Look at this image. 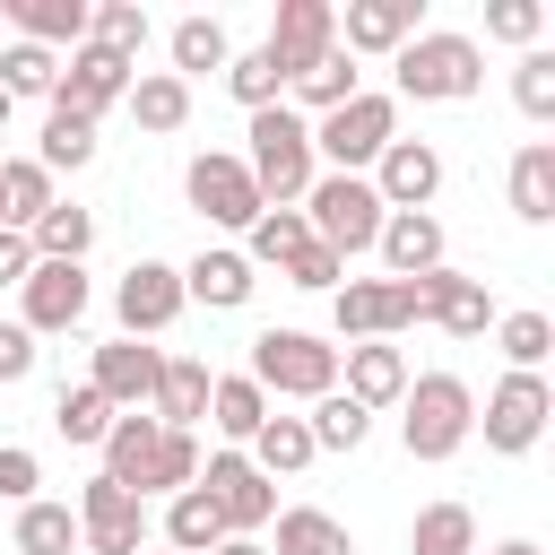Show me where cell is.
Masks as SVG:
<instances>
[{
	"mask_svg": "<svg viewBox=\"0 0 555 555\" xmlns=\"http://www.w3.org/2000/svg\"><path fill=\"white\" fill-rule=\"evenodd\" d=\"M52 78H61L52 52H35V43H9V52H0V87H9V104H17V95H52Z\"/></svg>",
	"mask_w": 555,
	"mask_h": 555,
	"instance_id": "obj_44",
	"label": "cell"
},
{
	"mask_svg": "<svg viewBox=\"0 0 555 555\" xmlns=\"http://www.w3.org/2000/svg\"><path fill=\"white\" fill-rule=\"evenodd\" d=\"M225 87H234V104H243V113H260V104H278V95H286V69L251 43V52H234V61H225Z\"/></svg>",
	"mask_w": 555,
	"mask_h": 555,
	"instance_id": "obj_41",
	"label": "cell"
},
{
	"mask_svg": "<svg viewBox=\"0 0 555 555\" xmlns=\"http://www.w3.org/2000/svg\"><path fill=\"white\" fill-rule=\"evenodd\" d=\"M330 321H338V338H399L408 321H425L416 312V278H347L338 295H330Z\"/></svg>",
	"mask_w": 555,
	"mask_h": 555,
	"instance_id": "obj_8",
	"label": "cell"
},
{
	"mask_svg": "<svg viewBox=\"0 0 555 555\" xmlns=\"http://www.w3.org/2000/svg\"><path fill=\"white\" fill-rule=\"evenodd\" d=\"M35 486H43V460L26 442H0V494L9 503H35Z\"/></svg>",
	"mask_w": 555,
	"mask_h": 555,
	"instance_id": "obj_48",
	"label": "cell"
},
{
	"mask_svg": "<svg viewBox=\"0 0 555 555\" xmlns=\"http://www.w3.org/2000/svg\"><path fill=\"white\" fill-rule=\"evenodd\" d=\"M408 555H477V512L468 503H425L408 529Z\"/></svg>",
	"mask_w": 555,
	"mask_h": 555,
	"instance_id": "obj_32",
	"label": "cell"
},
{
	"mask_svg": "<svg viewBox=\"0 0 555 555\" xmlns=\"http://www.w3.org/2000/svg\"><path fill=\"white\" fill-rule=\"evenodd\" d=\"M225 61H234V35H225L217 17H199V9L173 17V78H182V87H191L199 69H225Z\"/></svg>",
	"mask_w": 555,
	"mask_h": 555,
	"instance_id": "obj_30",
	"label": "cell"
},
{
	"mask_svg": "<svg viewBox=\"0 0 555 555\" xmlns=\"http://www.w3.org/2000/svg\"><path fill=\"white\" fill-rule=\"evenodd\" d=\"M130 78H139V61H121V52H104V43H78V52L61 61V78H52V104L104 121V113L130 95Z\"/></svg>",
	"mask_w": 555,
	"mask_h": 555,
	"instance_id": "obj_11",
	"label": "cell"
},
{
	"mask_svg": "<svg viewBox=\"0 0 555 555\" xmlns=\"http://www.w3.org/2000/svg\"><path fill=\"white\" fill-rule=\"evenodd\" d=\"M156 373H165V347H147V338H104L87 390H104L113 416H139V408L156 399Z\"/></svg>",
	"mask_w": 555,
	"mask_h": 555,
	"instance_id": "obj_15",
	"label": "cell"
},
{
	"mask_svg": "<svg viewBox=\"0 0 555 555\" xmlns=\"http://www.w3.org/2000/svg\"><path fill=\"white\" fill-rule=\"evenodd\" d=\"M416 17H425V0H347V17H338L347 61H356V52H399L408 35H425Z\"/></svg>",
	"mask_w": 555,
	"mask_h": 555,
	"instance_id": "obj_20",
	"label": "cell"
},
{
	"mask_svg": "<svg viewBox=\"0 0 555 555\" xmlns=\"http://www.w3.org/2000/svg\"><path fill=\"white\" fill-rule=\"evenodd\" d=\"M43 208H52V173H43L35 156H9V165H0V225L26 234Z\"/></svg>",
	"mask_w": 555,
	"mask_h": 555,
	"instance_id": "obj_31",
	"label": "cell"
},
{
	"mask_svg": "<svg viewBox=\"0 0 555 555\" xmlns=\"http://www.w3.org/2000/svg\"><path fill=\"white\" fill-rule=\"evenodd\" d=\"M538 26H546V9H538V0H494V9H486V35H494V43L538 52Z\"/></svg>",
	"mask_w": 555,
	"mask_h": 555,
	"instance_id": "obj_47",
	"label": "cell"
},
{
	"mask_svg": "<svg viewBox=\"0 0 555 555\" xmlns=\"http://www.w3.org/2000/svg\"><path fill=\"white\" fill-rule=\"evenodd\" d=\"M304 434H312V451H356V442L373 434V416H364V408H356L347 390H330V399H312Z\"/></svg>",
	"mask_w": 555,
	"mask_h": 555,
	"instance_id": "obj_38",
	"label": "cell"
},
{
	"mask_svg": "<svg viewBox=\"0 0 555 555\" xmlns=\"http://www.w3.org/2000/svg\"><path fill=\"white\" fill-rule=\"evenodd\" d=\"M494 338H503L512 373H538V364L555 356V321H546V312H503V321H494Z\"/></svg>",
	"mask_w": 555,
	"mask_h": 555,
	"instance_id": "obj_43",
	"label": "cell"
},
{
	"mask_svg": "<svg viewBox=\"0 0 555 555\" xmlns=\"http://www.w3.org/2000/svg\"><path fill=\"white\" fill-rule=\"evenodd\" d=\"M217 538H225V520H217V503H208L199 486H182V494L165 503V546H173V555H208Z\"/></svg>",
	"mask_w": 555,
	"mask_h": 555,
	"instance_id": "obj_35",
	"label": "cell"
},
{
	"mask_svg": "<svg viewBox=\"0 0 555 555\" xmlns=\"http://www.w3.org/2000/svg\"><path fill=\"white\" fill-rule=\"evenodd\" d=\"M182 191H191V208L208 217V225H234V234H251V217H260V191H251V173H243V156H191L182 165Z\"/></svg>",
	"mask_w": 555,
	"mask_h": 555,
	"instance_id": "obj_13",
	"label": "cell"
},
{
	"mask_svg": "<svg viewBox=\"0 0 555 555\" xmlns=\"http://www.w3.org/2000/svg\"><path fill=\"white\" fill-rule=\"evenodd\" d=\"M304 243H312L304 208H260V217H251V251H243V260H251V269H286Z\"/></svg>",
	"mask_w": 555,
	"mask_h": 555,
	"instance_id": "obj_37",
	"label": "cell"
},
{
	"mask_svg": "<svg viewBox=\"0 0 555 555\" xmlns=\"http://www.w3.org/2000/svg\"><path fill=\"white\" fill-rule=\"evenodd\" d=\"M278 278H286V286H304V295H338V286H347V260H338V251H321V243H304Z\"/></svg>",
	"mask_w": 555,
	"mask_h": 555,
	"instance_id": "obj_46",
	"label": "cell"
},
{
	"mask_svg": "<svg viewBox=\"0 0 555 555\" xmlns=\"http://www.w3.org/2000/svg\"><path fill=\"white\" fill-rule=\"evenodd\" d=\"M208 382H217V373H208L199 356H165V373H156V399H147V408H156V425L191 434V425L208 416Z\"/></svg>",
	"mask_w": 555,
	"mask_h": 555,
	"instance_id": "obj_23",
	"label": "cell"
},
{
	"mask_svg": "<svg viewBox=\"0 0 555 555\" xmlns=\"http://www.w3.org/2000/svg\"><path fill=\"white\" fill-rule=\"evenodd\" d=\"M35 356H43V347H35V330H26V321H0V390H9V382H26V373H35Z\"/></svg>",
	"mask_w": 555,
	"mask_h": 555,
	"instance_id": "obj_49",
	"label": "cell"
},
{
	"mask_svg": "<svg viewBox=\"0 0 555 555\" xmlns=\"http://www.w3.org/2000/svg\"><path fill=\"white\" fill-rule=\"evenodd\" d=\"M512 104H520L529 121H555V52H520V69H512Z\"/></svg>",
	"mask_w": 555,
	"mask_h": 555,
	"instance_id": "obj_45",
	"label": "cell"
},
{
	"mask_svg": "<svg viewBox=\"0 0 555 555\" xmlns=\"http://www.w3.org/2000/svg\"><path fill=\"white\" fill-rule=\"evenodd\" d=\"M69 512H78V546H87V555H147V503H139L130 486L87 477Z\"/></svg>",
	"mask_w": 555,
	"mask_h": 555,
	"instance_id": "obj_10",
	"label": "cell"
},
{
	"mask_svg": "<svg viewBox=\"0 0 555 555\" xmlns=\"http://www.w3.org/2000/svg\"><path fill=\"white\" fill-rule=\"evenodd\" d=\"M251 382L278 399H330L338 390V347L312 330H260L251 338Z\"/></svg>",
	"mask_w": 555,
	"mask_h": 555,
	"instance_id": "obj_6",
	"label": "cell"
},
{
	"mask_svg": "<svg viewBox=\"0 0 555 555\" xmlns=\"http://www.w3.org/2000/svg\"><path fill=\"white\" fill-rule=\"evenodd\" d=\"M390 139H399V95H373V87H364V95H347L338 113L312 121V165L330 156V173H364Z\"/></svg>",
	"mask_w": 555,
	"mask_h": 555,
	"instance_id": "obj_5",
	"label": "cell"
},
{
	"mask_svg": "<svg viewBox=\"0 0 555 555\" xmlns=\"http://www.w3.org/2000/svg\"><path fill=\"white\" fill-rule=\"evenodd\" d=\"M286 78H304L312 61H330L338 52V9L330 0H278V17H269V43H260Z\"/></svg>",
	"mask_w": 555,
	"mask_h": 555,
	"instance_id": "obj_14",
	"label": "cell"
},
{
	"mask_svg": "<svg viewBox=\"0 0 555 555\" xmlns=\"http://www.w3.org/2000/svg\"><path fill=\"white\" fill-rule=\"evenodd\" d=\"M373 199L390 208V217H408V208H434V191H442V147L434 139H390L382 156H373Z\"/></svg>",
	"mask_w": 555,
	"mask_h": 555,
	"instance_id": "obj_12",
	"label": "cell"
},
{
	"mask_svg": "<svg viewBox=\"0 0 555 555\" xmlns=\"http://www.w3.org/2000/svg\"><path fill=\"white\" fill-rule=\"evenodd\" d=\"M121 104H130V121H139V130H182V121H191V87H182L173 69H139Z\"/></svg>",
	"mask_w": 555,
	"mask_h": 555,
	"instance_id": "obj_29",
	"label": "cell"
},
{
	"mask_svg": "<svg viewBox=\"0 0 555 555\" xmlns=\"http://www.w3.org/2000/svg\"><path fill=\"white\" fill-rule=\"evenodd\" d=\"M494 555H538V538H503V546H494Z\"/></svg>",
	"mask_w": 555,
	"mask_h": 555,
	"instance_id": "obj_52",
	"label": "cell"
},
{
	"mask_svg": "<svg viewBox=\"0 0 555 555\" xmlns=\"http://www.w3.org/2000/svg\"><path fill=\"white\" fill-rule=\"evenodd\" d=\"M26 269H35V243L0 225V286H26Z\"/></svg>",
	"mask_w": 555,
	"mask_h": 555,
	"instance_id": "obj_50",
	"label": "cell"
},
{
	"mask_svg": "<svg viewBox=\"0 0 555 555\" xmlns=\"http://www.w3.org/2000/svg\"><path fill=\"white\" fill-rule=\"evenodd\" d=\"M17 295H26V330L43 338V330H78L95 286H87V260H35Z\"/></svg>",
	"mask_w": 555,
	"mask_h": 555,
	"instance_id": "obj_17",
	"label": "cell"
},
{
	"mask_svg": "<svg viewBox=\"0 0 555 555\" xmlns=\"http://www.w3.org/2000/svg\"><path fill=\"white\" fill-rule=\"evenodd\" d=\"M52 425H61V442H104V434H113V408H104V390H87V382H61V399H52Z\"/></svg>",
	"mask_w": 555,
	"mask_h": 555,
	"instance_id": "obj_39",
	"label": "cell"
},
{
	"mask_svg": "<svg viewBox=\"0 0 555 555\" xmlns=\"http://www.w3.org/2000/svg\"><path fill=\"white\" fill-rule=\"evenodd\" d=\"M416 312L425 321H442L451 338H486V321H494V295H486V278H468V269H425L416 278Z\"/></svg>",
	"mask_w": 555,
	"mask_h": 555,
	"instance_id": "obj_18",
	"label": "cell"
},
{
	"mask_svg": "<svg viewBox=\"0 0 555 555\" xmlns=\"http://www.w3.org/2000/svg\"><path fill=\"white\" fill-rule=\"evenodd\" d=\"M390 78H399L408 104H468L486 87V52L468 35H408L390 52Z\"/></svg>",
	"mask_w": 555,
	"mask_h": 555,
	"instance_id": "obj_3",
	"label": "cell"
},
{
	"mask_svg": "<svg viewBox=\"0 0 555 555\" xmlns=\"http://www.w3.org/2000/svg\"><path fill=\"white\" fill-rule=\"evenodd\" d=\"M9 17H17V43H35V52L87 43V0H9Z\"/></svg>",
	"mask_w": 555,
	"mask_h": 555,
	"instance_id": "obj_26",
	"label": "cell"
},
{
	"mask_svg": "<svg viewBox=\"0 0 555 555\" xmlns=\"http://www.w3.org/2000/svg\"><path fill=\"white\" fill-rule=\"evenodd\" d=\"M286 87H295V95H304L312 113H338L347 95H364V78H356V61H347V52H330V61H312V69H304V78H286Z\"/></svg>",
	"mask_w": 555,
	"mask_h": 555,
	"instance_id": "obj_42",
	"label": "cell"
},
{
	"mask_svg": "<svg viewBox=\"0 0 555 555\" xmlns=\"http://www.w3.org/2000/svg\"><path fill=\"white\" fill-rule=\"evenodd\" d=\"M269 555H356V538H347L338 512L295 503V512H278V546H269Z\"/></svg>",
	"mask_w": 555,
	"mask_h": 555,
	"instance_id": "obj_28",
	"label": "cell"
},
{
	"mask_svg": "<svg viewBox=\"0 0 555 555\" xmlns=\"http://www.w3.org/2000/svg\"><path fill=\"white\" fill-rule=\"evenodd\" d=\"M87 43L139 61V43H147V9H139V0H104V9H87Z\"/></svg>",
	"mask_w": 555,
	"mask_h": 555,
	"instance_id": "obj_40",
	"label": "cell"
},
{
	"mask_svg": "<svg viewBox=\"0 0 555 555\" xmlns=\"http://www.w3.org/2000/svg\"><path fill=\"white\" fill-rule=\"evenodd\" d=\"M251 260L243 251H199L191 269H182V304H208V312H243L251 304Z\"/></svg>",
	"mask_w": 555,
	"mask_h": 555,
	"instance_id": "obj_22",
	"label": "cell"
},
{
	"mask_svg": "<svg viewBox=\"0 0 555 555\" xmlns=\"http://www.w3.org/2000/svg\"><path fill=\"white\" fill-rule=\"evenodd\" d=\"M113 312H121V338H156V330H173V312H182V269H165V260H130L121 286H113Z\"/></svg>",
	"mask_w": 555,
	"mask_h": 555,
	"instance_id": "obj_16",
	"label": "cell"
},
{
	"mask_svg": "<svg viewBox=\"0 0 555 555\" xmlns=\"http://www.w3.org/2000/svg\"><path fill=\"white\" fill-rule=\"evenodd\" d=\"M373 251L390 260V278H425V269H442V217H434V208H408V217H382V234H373Z\"/></svg>",
	"mask_w": 555,
	"mask_h": 555,
	"instance_id": "obj_21",
	"label": "cell"
},
{
	"mask_svg": "<svg viewBox=\"0 0 555 555\" xmlns=\"http://www.w3.org/2000/svg\"><path fill=\"white\" fill-rule=\"evenodd\" d=\"M87 156H95V121L69 113V104H52V113H43V147H35V165H43V173H78Z\"/></svg>",
	"mask_w": 555,
	"mask_h": 555,
	"instance_id": "obj_33",
	"label": "cell"
},
{
	"mask_svg": "<svg viewBox=\"0 0 555 555\" xmlns=\"http://www.w3.org/2000/svg\"><path fill=\"white\" fill-rule=\"evenodd\" d=\"M546 416H555V390H546V373H503L494 390H486V451H503V460H520V451H538V434H546Z\"/></svg>",
	"mask_w": 555,
	"mask_h": 555,
	"instance_id": "obj_9",
	"label": "cell"
},
{
	"mask_svg": "<svg viewBox=\"0 0 555 555\" xmlns=\"http://www.w3.org/2000/svg\"><path fill=\"white\" fill-rule=\"evenodd\" d=\"M156 555H173V546H156Z\"/></svg>",
	"mask_w": 555,
	"mask_h": 555,
	"instance_id": "obj_55",
	"label": "cell"
},
{
	"mask_svg": "<svg viewBox=\"0 0 555 555\" xmlns=\"http://www.w3.org/2000/svg\"><path fill=\"white\" fill-rule=\"evenodd\" d=\"M208 503H217V520H225V538H251V529H269L278 520V486L243 460V451H208L199 460V477H191Z\"/></svg>",
	"mask_w": 555,
	"mask_h": 555,
	"instance_id": "obj_7",
	"label": "cell"
},
{
	"mask_svg": "<svg viewBox=\"0 0 555 555\" xmlns=\"http://www.w3.org/2000/svg\"><path fill=\"white\" fill-rule=\"evenodd\" d=\"M17 555H78V512L69 503H17Z\"/></svg>",
	"mask_w": 555,
	"mask_h": 555,
	"instance_id": "obj_36",
	"label": "cell"
},
{
	"mask_svg": "<svg viewBox=\"0 0 555 555\" xmlns=\"http://www.w3.org/2000/svg\"><path fill=\"white\" fill-rule=\"evenodd\" d=\"M0 17H9V0H0Z\"/></svg>",
	"mask_w": 555,
	"mask_h": 555,
	"instance_id": "obj_54",
	"label": "cell"
},
{
	"mask_svg": "<svg viewBox=\"0 0 555 555\" xmlns=\"http://www.w3.org/2000/svg\"><path fill=\"white\" fill-rule=\"evenodd\" d=\"M399 442H408V460H451V451H468V434H477V390L460 382V373H408V390H399Z\"/></svg>",
	"mask_w": 555,
	"mask_h": 555,
	"instance_id": "obj_2",
	"label": "cell"
},
{
	"mask_svg": "<svg viewBox=\"0 0 555 555\" xmlns=\"http://www.w3.org/2000/svg\"><path fill=\"white\" fill-rule=\"evenodd\" d=\"M0 130H9V87H0Z\"/></svg>",
	"mask_w": 555,
	"mask_h": 555,
	"instance_id": "obj_53",
	"label": "cell"
},
{
	"mask_svg": "<svg viewBox=\"0 0 555 555\" xmlns=\"http://www.w3.org/2000/svg\"><path fill=\"white\" fill-rule=\"evenodd\" d=\"M338 382H347V399L373 416V408H399V390H408V356L390 347V338H364V347H338Z\"/></svg>",
	"mask_w": 555,
	"mask_h": 555,
	"instance_id": "obj_19",
	"label": "cell"
},
{
	"mask_svg": "<svg viewBox=\"0 0 555 555\" xmlns=\"http://www.w3.org/2000/svg\"><path fill=\"white\" fill-rule=\"evenodd\" d=\"M208 555H269V546H260V538H217Z\"/></svg>",
	"mask_w": 555,
	"mask_h": 555,
	"instance_id": "obj_51",
	"label": "cell"
},
{
	"mask_svg": "<svg viewBox=\"0 0 555 555\" xmlns=\"http://www.w3.org/2000/svg\"><path fill=\"white\" fill-rule=\"evenodd\" d=\"M512 217L520 225H546L555 217V139H529L512 156Z\"/></svg>",
	"mask_w": 555,
	"mask_h": 555,
	"instance_id": "obj_27",
	"label": "cell"
},
{
	"mask_svg": "<svg viewBox=\"0 0 555 555\" xmlns=\"http://www.w3.org/2000/svg\"><path fill=\"white\" fill-rule=\"evenodd\" d=\"M260 416H269V390H260L251 373H217V382H208V425L225 434V451H243V442L260 434Z\"/></svg>",
	"mask_w": 555,
	"mask_h": 555,
	"instance_id": "obj_24",
	"label": "cell"
},
{
	"mask_svg": "<svg viewBox=\"0 0 555 555\" xmlns=\"http://www.w3.org/2000/svg\"><path fill=\"white\" fill-rule=\"evenodd\" d=\"M382 217H390V208L373 199V182H364V173H312V191H304V225H312V243H321V251H338V260L373 251Z\"/></svg>",
	"mask_w": 555,
	"mask_h": 555,
	"instance_id": "obj_4",
	"label": "cell"
},
{
	"mask_svg": "<svg viewBox=\"0 0 555 555\" xmlns=\"http://www.w3.org/2000/svg\"><path fill=\"white\" fill-rule=\"evenodd\" d=\"M243 173H251V191H260V208H304V191H312V121L304 113H286V104H260L251 113V156H243Z\"/></svg>",
	"mask_w": 555,
	"mask_h": 555,
	"instance_id": "obj_1",
	"label": "cell"
},
{
	"mask_svg": "<svg viewBox=\"0 0 555 555\" xmlns=\"http://www.w3.org/2000/svg\"><path fill=\"white\" fill-rule=\"evenodd\" d=\"M243 460H251V468H260V477L278 486V477H304V468H312L321 451H312V434H304V416H260V434L243 442Z\"/></svg>",
	"mask_w": 555,
	"mask_h": 555,
	"instance_id": "obj_25",
	"label": "cell"
},
{
	"mask_svg": "<svg viewBox=\"0 0 555 555\" xmlns=\"http://www.w3.org/2000/svg\"><path fill=\"white\" fill-rule=\"evenodd\" d=\"M26 243H35V260H87L95 217H87V208H69V199H52V208L26 225Z\"/></svg>",
	"mask_w": 555,
	"mask_h": 555,
	"instance_id": "obj_34",
	"label": "cell"
}]
</instances>
